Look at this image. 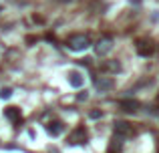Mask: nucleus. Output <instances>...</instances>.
<instances>
[{"instance_id":"1","label":"nucleus","mask_w":159,"mask_h":153,"mask_svg":"<svg viewBox=\"0 0 159 153\" xmlns=\"http://www.w3.org/2000/svg\"><path fill=\"white\" fill-rule=\"evenodd\" d=\"M89 44H91V40H89V36H85V34H73L66 40V47H69L70 51H85Z\"/></svg>"},{"instance_id":"2","label":"nucleus","mask_w":159,"mask_h":153,"mask_svg":"<svg viewBox=\"0 0 159 153\" xmlns=\"http://www.w3.org/2000/svg\"><path fill=\"white\" fill-rule=\"evenodd\" d=\"M137 52L141 56H151L155 52V44L151 40H137Z\"/></svg>"},{"instance_id":"3","label":"nucleus","mask_w":159,"mask_h":153,"mask_svg":"<svg viewBox=\"0 0 159 153\" xmlns=\"http://www.w3.org/2000/svg\"><path fill=\"white\" fill-rule=\"evenodd\" d=\"M115 133L119 135V137H129V135H133V127L131 123L127 121H115Z\"/></svg>"},{"instance_id":"4","label":"nucleus","mask_w":159,"mask_h":153,"mask_svg":"<svg viewBox=\"0 0 159 153\" xmlns=\"http://www.w3.org/2000/svg\"><path fill=\"white\" fill-rule=\"evenodd\" d=\"M111 47H113V40L105 36V38H101L97 44H95V52H97L99 56H103V55H107V52L111 51Z\"/></svg>"},{"instance_id":"5","label":"nucleus","mask_w":159,"mask_h":153,"mask_svg":"<svg viewBox=\"0 0 159 153\" xmlns=\"http://www.w3.org/2000/svg\"><path fill=\"white\" fill-rule=\"evenodd\" d=\"M69 143H70V145H75V143H79V145L87 143V131H85V127H79V129L69 137Z\"/></svg>"},{"instance_id":"6","label":"nucleus","mask_w":159,"mask_h":153,"mask_svg":"<svg viewBox=\"0 0 159 153\" xmlns=\"http://www.w3.org/2000/svg\"><path fill=\"white\" fill-rule=\"evenodd\" d=\"M95 87H97V91L105 93V91L115 87V83H113V79H109V77H99V79H95Z\"/></svg>"},{"instance_id":"7","label":"nucleus","mask_w":159,"mask_h":153,"mask_svg":"<svg viewBox=\"0 0 159 153\" xmlns=\"http://www.w3.org/2000/svg\"><path fill=\"white\" fill-rule=\"evenodd\" d=\"M62 129H65V123H61V121H52V123L47 125L48 135H52V137H58V135L62 133Z\"/></svg>"},{"instance_id":"8","label":"nucleus","mask_w":159,"mask_h":153,"mask_svg":"<svg viewBox=\"0 0 159 153\" xmlns=\"http://www.w3.org/2000/svg\"><path fill=\"white\" fill-rule=\"evenodd\" d=\"M121 147H123V137L115 135V139H113V141L109 143V147H107V153H119Z\"/></svg>"},{"instance_id":"9","label":"nucleus","mask_w":159,"mask_h":153,"mask_svg":"<svg viewBox=\"0 0 159 153\" xmlns=\"http://www.w3.org/2000/svg\"><path fill=\"white\" fill-rule=\"evenodd\" d=\"M121 109L127 111V113H135L139 109V103L133 101V99H125V101H121Z\"/></svg>"},{"instance_id":"10","label":"nucleus","mask_w":159,"mask_h":153,"mask_svg":"<svg viewBox=\"0 0 159 153\" xmlns=\"http://www.w3.org/2000/svg\"><path fill=\"white\" fill-rule=\"evenodd\" d=\"M4 115H6L8 119H12V121H16V123L20 121V109L18 107H6V109H4Z\"/></svg>"},{"instance_id":"11","label":"nucleus","mask_w":159,"mask_h":153,"mask_svg":"<svg viewBox=\"0 0 159 153\" xmlns=\"http://www.w3.org/2000/svg\"><path fill=\"white\" fill-rule=\"evenodd\" d=\"M69 83L73 87H77V89H81V87H83V75H81V73H77V71L69 73Z\"/></svg>"},{"instance_id":"12","label":"nucleus","mask_w":159,"mask_h":153,"mask_svg":"<svg viewBox=\"0 0 159 153\" xmlns=\"http://www.w3.org/2000/svg\"><path fill=\"white\" fill-rule=\"evenodd\" d=\"M105 69L111 73H119L121 71V65L117 63V61H109V63H105Z\"/></svg>"},{"instance_id":"13","label":"nucleus","mask_w":159,"mask_h":153,"mask_svg":"<svg viewBox=\"0 0 159 153\" xmlns=\"http://www.w3.org/2000/svg\"><path fill=\"white\" fill-rule=\"evenodd\" d=\"M89 117H91V119H101L103 113H101L99 109H95V111H91V113H89Z\"/></svg>"},{"instance_id":"14","label":"nucleus","mask_w":159,"mask_h":153,"mask_svg":"<svg viewBox=\"0 0 159 153\" xmlns=\"http://www.w3.org/2000/svg\"><path fill=\"white\" fill-rule=\"evenodd\" d=\"M10 95H12V89H2V91H0V97H2V99H8Z\"/></svg>"},{"instance_id":"15","label":"nucleus","mask_w":159,"mask_h":153,"mask_svg":"<svg viewBox=\"0 0 159 153\" xmlns=\"http://www.w3.org/2000/svg\"><path fill=\"white\" fill-rule=\"evenodd\" d=\"M58 2H70V0H58Z\"/></svg>"},{"instance_id":"16","label":"nucleus","mask_w":159,"mask_h":153,"mask_svg":"<svg viewBox=\"0 0 159 153\" xmlns=\"http://www.w3.org/2000/svg\"><path fill=\"white\" fill-rule=\"evenodd\" d=\"M131 2H139V0H131Z\"/></svg>"},{"instance_id":"17","label":"nucleus","mask_w":159,"mask_h":153,"mask_svg":"<svg viewBox=\"0 0 159 153\" xmlns=\"http://www.w3.org/2000/svg\"><path fill=\"white\" fill-rule=\"evenodd\" d=\"M157 115H159V113H157Z\"/></svg>"}]
</instances>
